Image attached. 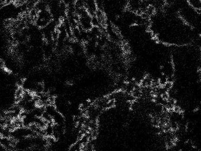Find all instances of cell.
I'll use <instances>...</instances> for the list:
<instances>
[{"label":"cell","instance_id":"1","mask_svg":"<svg viewBox=\"0 0 201 151\" xmlns=\"http://www.w3.org/2000/svg\"><path fill=\"white\" fill-rule=\"evenodd\" d=\"M52 21V18L48 9L39 11L37 13L35 24L40 29L45 27Z\"/></svg>","mask_w":201,"mask_h":151},{"label":"cell","instance_id":"4","mask_svg":"<svg viewBox=\"0 0 201 151\" xmlns=\"http://www.w3.org/2000/svg\"><path fill=\"white\" fill-rule=\"evenodd\" d=\"M44 133L46 136L49 137H53L54 133V125L48 124L45 126Z\"/></svg>","mask_w":201,"mask_h":151},{"label":"cell","instance_id":"3","mask_svg":"<svg viewBox=\"0 0 201 151\" xmlns=\"http://www.w3.org/2000/svg\"><path fill=\"white\" fill-rule=\"evenodd\" d=\"M188 4L194 10L201 9V0H187Z\"/></svg>","mask_w":201,"mask_h":151},{"label":"cell","instance_id":"5","mask_svg":"<svg viewBox=\"0 0 201 151\" xmlns=\"http://www.w3.org/2000/svg\"><path fill=\"white\" fill-rule=\"evenodd\" d=\"M64 4H65L67 6H72L75 5L76 0H61Z\"/></svg>","mask_w":201,"mask_h":151},{"label":"cell","instance_id":"6","mask_svg":"<svg viewBox=\"0 0 201 151\" xmlns=\"http://www.w3.org/2000/svg\"><path fill=\"white\" fill-rule=\"evenodd\" d=\"M135 80H136V79H135V78H132V81H135Z\"/></svg>","mask_w":201,"mask_h":151},{"label":"cell","instance_id":"2","mask_svg":"<svg viewBox=\"0 0 201 151\" xmlns=\"http://www.w3.org/2000/svg\"><path fill=\"white\" fill-rule=\"evenodd\" d=\"M84 8L88 11L90 15L94 16L96 15L98 9L97 7L95 0H83Z\"/></svg>","mask_w":201,"mask_h":151}]
</instances>
